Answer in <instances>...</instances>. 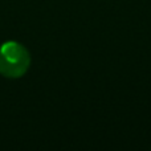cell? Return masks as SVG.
<instances>
[{
  "label": "cell",
  "mask_w": 151,
  "mask_h": 151,
  "mask_svg": "<svg viewBox=\"0 0 151 151\" xmlns=\"http://www.w3.org/2000/svg\"><path fill=\"white\" fill-rule=\"evenodd\" d=\"M29 56L21 45L8 42L0 48V72L8 77H19L25 72Z\"/></svg>",
  "instance_id": "1"
}]
</instances>
